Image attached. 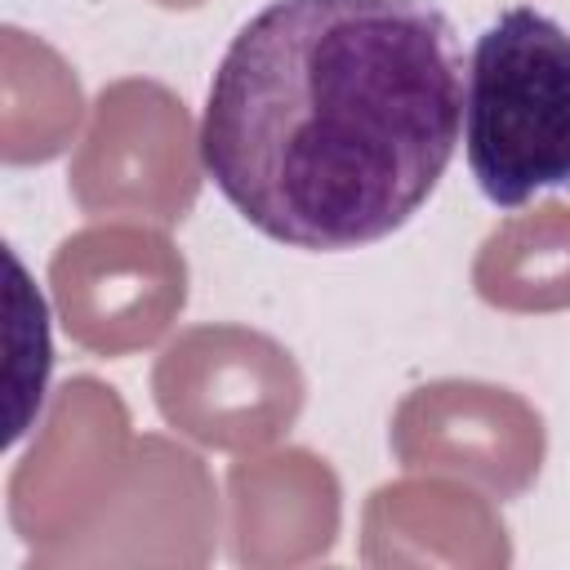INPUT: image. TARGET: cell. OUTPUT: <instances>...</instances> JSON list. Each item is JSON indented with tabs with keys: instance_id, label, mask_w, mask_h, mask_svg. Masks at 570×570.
Returning a JSON list of instances; mask_svg holds the SVG:
<instances>
[{
	"instance_id": "cell-2",
	"label": "cell",
	"mask_w": 570,
	"mask_h": 570,
	"mask_svg": "<svg viewBox=\"0 0 570 570\" xmlns=\"http://www.w3.org/2000/svg\"><path fill=\"white\" fill-rule=\"evenodd\" d=\"M463 151L481 196L517 209L570 191V31L548 13L503 9L472 45Z\"/></svg>"
},
{
	"instance_id": "cell-1",
	"label": "cell",
	"mask_w": 570,
	"mask_h": 570,
	"mask_svg": "<svg viewBox=\"0 0 570 570\" xmlns=\"http://www.w3.org/2000/svg\"><path fill=\"white\" fill-rule=\"evenodd\" d=\"M459 125L463 58L432 0H272L232 36L196 142L254 232L338 254L419 214Z\"/></svg>"
}]
</instances>
